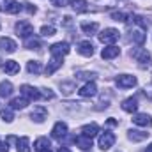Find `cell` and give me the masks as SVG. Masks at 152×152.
<instances>
[{"mask_svg": "<svg viewBox=\"0 0 152 152\" xmlns=\"http://www.w3.org/2000/svg\"><path fill=\"white\" fill-rule=\"evenodd\" d=\"M118 53H120V48L112 44V46H106V48H103V51H101V57H103L104 60H110V58L118 57Z\"/></svg>", "mask_w": 152, "mask_h": 152, "instance_id": "5bb4252c", "label": "cell"}, {"mask_svg": "<svg viewBox=\"0 0 152 152\" xmlns=\"http://www.w3.org/2000/svg\"><path fill=\"white\" fill-rule=\"evenodd\" d=\"M0 9L5 11V12H9V14H18V12L21 11V5H20V2H16V0H2Z\"/></svg>", "mask_w": 152, "mask_h": 152, "instance_id": "52a82bcc", "label": "cell"}, {"mask_svg": "<svg viewBox=\"0 0 152 152\" xmlns=\"http://www.w3.org/2000/svg\"><path fill=\"white\" fill-rule=\"evenodd\" d=\"M16 34L20 36V37H30L32 34H34V27H32V23L30 21H18L16 23Z\"/></svg>", "mask_w": 152, "mask_h": 152, "instance_id": "3957f363", "label": "cell"}, {"mask_svg": "<svg viewBox=\"0 0 152 152\" xmlns=\"http://www.w3.org/2000/svg\"><path fill=\"white\" fill-rule=\"evenodd\" d=\"M25 9H27L30 14H34V12H36V7H34L32 4H25Z\"/></svg>", "mask_w": 152, "mask_h": 152, "instance_id": "d590c367", "label": "cell"}, {"mask_svg": "<svg viewBox=\"0 0 152 152\" xmlns=\"http://www.w3.org/2000/svg\"><path fill=\"white\" fill-rule=\"evenodd\" d=\"M16 143H18V152H30V140L27 136H21Z\"/></svg>", "mask_w": 152, "mask_h": 152, "instance_id": "83f0119b", "label": "cell"}, {"mask_svg": "<svg viewBox=\"0 0 152 152\" xmlns=\"http://www.w3.org/2000/svg\"><path fill=\"white\" fill-rule=\"evenodd\" d=\"M113 143H115V134H113V133L106 131V133H103V134L99 136V149H103V151H108V149H110Z\"/></svg>", "mask_w": 152, "mask_h": 152, "instance_id": "9c48e42d", "label": "cell"}, {"mask_svg": "<svg viewBox=\"0 0 152 152\" xmlns=\"http://www.w3.org/2000/svg\"><path fill=\"white\" fill-rule=\"evenodd\" d=\"M62 88H64V94H71L75 88V83H62Z\"/></svg>", "mask_w": 152, "mask_h": 152, "instance_id": "836d02e7", "label": "cell"}, {"mask_svg": "<svg viewBox=\"0 0 152 152\" xmlns=\"http://www.w3.org/2000/svg\"><path fill=\"white\" fill-rule=\"evenodd\" d=\"M118 37H120V34H118V30H115V28H104V30L99 34V41L104 42V44L115 42Z\"/></svg>", "mask_w": 152, "mask_h": 152, "instance_id": "8992f818", "label": "cell"}, {"mask_svg": "<svg viewBox=\"0 0 152 152\" xmlns=\"http://www.w3.org/2000/svg\"><path fill=\"white\" fill-rule=\"evenodd\" d=\"M20 90H21L23 97H27L28 101H37V99H41V92H39L37 88L30 87V85H21Z\"/></svg>", "mask_w": 152, "mask_h": 152, "instance_id": "ba28073f", "label": "cell"}, {"mask_svg": "<svg viewBox=\"0 0 152 152\" xmlns=\"http://www.w3.org/2000/svg\"><path fill=\"white\" fill-rule=\"evenodd\" d=\"M122 110L127 112V113L136 112V110H138V101H136V97H127V99H124V101H122Z\"/></svg>", "mask_w": 152, "mask_h": 152, "instance_id": "2e32d148", "label": "cell"}, {"mask_svg": "<svg viewBox=\"0 0 152 152\" xmlns=\"http://www.w3.org/2000/svg\"><path fill=\"white\" fill-rule=\"evenodd\" d=\"M0 64H2V60H0Z\"/></svg>", "mask_w": 152, "mask_h": 152, "instance_id": "b9f144b4", "label": "cell"}, {"mask_svg": "<svg viewBox=\"0 0 152 152\" xmlns=\"http://www.w3.org/2000/svg\"><path fill=\"white\" fill-rule=\"evenodd\" d=\"M76 51L80 55H83V57H92L94 55V44L90 41H81V42H78Z\"/></svg>", "mask_w": 152, "mask_h": 152, "instance_id": "30bf717a", "label": "cell"}, {"mask_svg": "<svg viewBox=\"0 0 152 152\" xmlns=\"http://www.w3.org/2000/svg\"><path fill=\"white\" fill-rule=\"evenodd\" d=\"M4 71L7 75H16V73H20V64L16 60H7L5 66H4Z\"/></svg>", "mask_w": 152, "mask_h": 152, "instance_id": "603a6c76", "label": "cell"}, {"mask_svg": "<svg viewBox=\"0 0 152 152\" xmlns=\"http://www.w3.org/2000/svg\"><path fill=\"white\" fill-rule=\"evenodd\" d=\"M57 152H71V151H69L67 147H60V149H58V151H57Z\"/></svg>", "mask_w": 152, "mask_h": 152, "instance_id": "ab89813d", "label": "cell"}, {"mask_svg": "<svg viewBox=\"0 0 152 152\" xmlns=\"http://www.w3.org/2000/svg\"><path fill=\"white\" fill-rule=\"evenodd\" d=\"M30 101L27 99V97H14V99H11V108L12 110H23V108H27V104H28Z\"/></svg>", "mask_w": 152, "mask_h": 152, "instance_id": "ffe728a7", "label": "cell"}, {"mask_svg": "<svg viewBox=\"0 0 152 152\" xmlns=\"http://www.w3.org/2000/svg\"><path fill=\"white\" fill-rule=\"evenodd\" d=\"M112 18H113L115 21H127L129 20V14H126V12H112Z\"/></svg>", "mask_w": 152, "mask_h": 152, "instance_id": "d6a6232c", "label": "cell"}, {"mask_svg": "<svg viewBox=\"0 0 152 152\" xmlns=\"http://www.w3.org/2000/svg\"><path fill=\"white\" fill-rule=\"evenodd\" d=\"M16 42L12 41V39H9V37H2L0 39V50L2 51H5V53H14L16 51Z\"/></svg>", "mask_w": 152, "mask_h": 152, "instance_id": "4fadbf2b", "label": "cell"}, {"mask_svg": "<svg viewBox=\"0 0 152 152\" xmlns=\"http://www.w3.org/2000/svg\"><path fill=\"white\" fill-rule=\"evenodd\" d=\"M64 25H66V27H71V25H73V18H71V16H66V18H64Z\"/></svg>", "mask_w": 152, "mask_h": 152, "instance_id": "8d00e7d4", "label": "cell"}, {"mask_svg": "<svg viewBox=\"0 0 152 152\" xmlns=\"http://www.w3.org/2000/svg\"><path fill=\"white\" fill-rule=\"evenodd\" d=\"M81 30L87 34V36H92V34H96L97 30H99V25L94 21V23H81Z\"/></svg>", "mask_w": 152, "mask_h": 152, "instance_id": "484cf974", "label": "cell"}, {"mask_svg": "<svg viewBox=\"0 0 152 152\" xmlns=\"http://www.w3.org/2000/svg\"><path fill=\"white\" fill-rule=\"evenodd\" d=\"M78 94H80L81 97H94V96L97 94V87H96L94 81H88V83H85V85L78 90Z\"/></svg>", "mask_w": 152, "mask_h": 152, "instance_id": "8fae6325", "label": "cell"}, {"mask_svg": "<svg viewBox=\"0 0 152 152\" xmlns=\"http://www.w3.org/2000/svg\"><path fill=\"white\" fill-rule=\"evenodd\" d=\"M0 117H2V120H5V122H12V118H14L12 108H2V110H0Z\"/></svg>", "mask_w": 152, "mask_h": 152, "instance_id": "4dcf8cb0", "label": "cell"}, {"mask_svg": "<svg viewBox=\"0 0 152 152\" xmlns=\"http://www.w3.org/2000/svg\"><path fill=\"white\" fill-rule=\"evenodd\" d=\"M145 138H149V133H143V131H138V129L129 131V140H133V142H142Z\"/></svg>", "mask_w": 152, "mask_h": 152, "instance_id": "cb8c5ba5", "label": "cell"}, {"mask_svg": "<svg viewBox=\"0 0 152 152\" xmlns=\"http://www.w3.org/2000/svg\"><path fill=\"white\" fill-rule=\"evenodd\" d=\"M0 152H9V147H7V143H2V142H0Z\"/></svg>", "mask_w": 152, "mask_h": 152, "instance_id": "74e56055", "label": "cell"}, {"mask_svg": "<svg viewBox=\"0 0 152 152\" xmlns=\"http://www.w3.org/2000/svg\"><path fill=\"white\" fill-rule=\"evenodd\" d=\"M133 122H134L136 126H143V127H151L152 126V118H151V115H147V113L134 115V117H133Z\"/></svg>", "mask_w": 152, "mask_h": 152, "instance_id": "9a60e30c", "label": "cell"}, {"mask_svg": "<svg viewBox=\"0 0 152 152\" xmlns=\"http://www.w3.org/2000/svg\"><path fill=\"white\" fill-rule=\"evenodd\" d=\"M36 152H51V143L48 138H39L36 142Z\"/></svg>", "mask_w": 152, "mask_h": 152, "instance_id": "d6986e66", "label": "cell"}, {"mask_svg": "<svg viewBox=\"0 0 152 152\" xmlns=\"http://www.w3.org/2000/svg\"><path fill=\"white\" fill-rule=\"evenodd\" d=\"M131 57L136 60V62H140V66L142 67H145V66H149L151 64V55H149V51L147 50H143V48H136V50H133L131 51Z\"/></svg>", "mask_w": 152, "mask_h": 152, "instance_id": "7a4b0ae2", "label": "cell"}, {"mask_svg": "<svg viewBox=\"0 0 152 152\" xmlns=\"http://www.w3.org/2000/svg\"><path fill=\"white\" fill-rule=\"evenodd\" d=\"M30 117H32L36 122H42V120L48 117V112H46V108H44V106H36Z\"/></svg>", "mask_w": 152, "mask_h": 152, "instance_id": "44dd1931", "label": "cell"}, {"mask_svg": "<svg viewBox=\"0 0 152 152\" xmlns=\"http://www.w3.org/2000/svg\"><path fill=\"white\" fill-rule=\"evenodd\" d=\"M115 83H117L118 88H131V87L136 85V78L131 75H120V76H117Z\"/></svg>", "mask_w": 152, "mask_h": 152, "instance_id": "5b68a950", "label": "cell"}, {"mask_svg": "<svg viewBox=\"0 0 152 152\" xmlns=\"http://www.w3.org/2000/svg\"><path fill=\"white\" fill-rule=\"evenodd\" d=\"M60 66H62V57H53V58L50 60L48 67H46V75H53Z\"/></svg>", "mask_w": 152, "mask_h": 152, "instance_id": "7402d4cb", "label": "cell"}, {"mask_svg": "<svg viewBox=\"0 0 152 152\" xmlns=\"http://www.w3.org/2000/svg\"><path fill=\"white\" fill-rule=\"evenodd\" d=\"M117 124H118V122H117L115 118H108V120H106V126H117Z\"/></svg>", "mask_w": 152, "mask_h": 152, "instance_id": "f35d334b", "label": "cell"}, {"mask_svg": "<svg viewBox=\"0 0 152 152\" xmlns=\"http://www.w3.org/2000/svg\"><path fill=\"white\" fill-rule=\"evenodd\" d=\"M145 152H152V143L149 145V147H147V151H145Z\"/></svg>", "mask_w": 152, "mask_h": 152, "instance_id": "60d3db41", "label": "cell"}, {"mask_svg": "<svg viewBox=\"0 0 152 152\" xmlns=\"http://www.w3.org/2000/svg\"><path fill=\"white\" fill-rule=\"evenodd\" d=\"M51 4H53L55 7H64V5L67 4V0H51Z\"/></svg>", "mask_w": 152, "mask_h": 152, "instance_id": "e575fe53", "label": "cell"}, {"mask_svg": "<svg viewBox=\"0 0 152 152\" xmlns=\"http://www.w3.org/2000/svg\"><path fill=\"white\" fill-rule=\"evenodd\" d=\"M76 145L81 149V151H88V149H92V138H87V136H76L75 138Z\"/></svg>", "mask_w": 152, "mask_h": 152, "instance_id": "ac0fdd59", "label": "cell"}, {"mask_svg": "<svg viewBox=\"0 0 152 152\" xmlns=\"http://www.w3.org/2000/svg\"><path fill=\"white\" fill-rule=\"evenodd\" d=\"M69 51H71V48H69L67 42H55V44L50 46V53H51L53 57H64V55H67Z\"/></svg>", "mask_w": 152, "mask_h": 152, "instance_id": "277c9868", "label": "cell"}, {"mask_svg": "<svg viewBox=\"0 0 152 152\" xmlns=\"http://www.w3.org/2000/svg\"><path fill=\"white\" fill-rule=\"evenodd\" d=\"M138 25V23H136ZM131 39H133V42L134 44H143L145 42V39H147V25H138V27H134L133 30H131Z\"/></svg>", "mask_w": 152, "mask_h": 152, "instance_id": "6da1fadb", "label": "cell"}, {"mask_svg": "<svg viewBox=\"0 0 152 152\" xmlns=\"http://www.w3.org/2000/svg\"><path fill=\"white\" fill-rule=\"evenodd\" d=\"M12 94V83L11 81H2L0 83V97H9Z\"/></svg>", "mask_w": 152, "mask_h": 152, "instance_id": "d4e9b609", "label": "cell"}, {"mask_svg": "<svg viewBox=\"0 0 152 152\" xmlns=\"http://www.w3.org/2000/svg\"><path fill=\"white\" fill-rule=\"evenodd\" d=\"M55 27H51V25H48V27H42L41 28V36H44V37H51V36H55Z\"/></svg>", "mask_w": 152, "mask_h": 152, "instance_id": "1f68e13d", "label": "cell"}, {"mask_svg": "<svg viewBox=\"0 0 152 152\" xmlns=\"http://www.w3.org/2000/svg\"><path fill=\"white\" fill-rule=\"evenodd\" d=\"M27 71H28L30 75H39V73L42 71V66H41V62H37V60H30V62L27 64Z\"/></svg>", "mask_w": 152, "mask_h": 152, "instance_id": "4316f807", "label": "cell"}, {"mask_svg": "<svg viewBox=\"0 0 152 152\" xmlns=\"http://www.w3.org/2000/svg\"><path fill=\"white\" fill-rule=\"evenodd\" d=\"M25 46H27V48H30V50H39V48H41V41L36 39L34 36H30V37L25 39Z\"/></svg>", "mask_w": 152, "mask_h": 152, "instance_id": "f546056e", "label": "cell"}, {"mask_svg": "<svg viewBox=\"0 0 152 152\" xmlns=\"http://www.w3.org/2000/svg\"><path fill=\"white\" fill-rule=\"evenodd\" d=\"M71 5H73V9H75L76 12H85L88 7V4H87V0H73L71 2Z\"/></svg>", "mask_w": 152, "mask_h": 152, "instance_id": "f1b7e54d", "label": "cell"}, {"mask_svg": "<svg viewBox=\"0 0 152 152\" xmlns=\"http://www.w3.org/2000/svg\"><path fill=\"white\" fill-rule=\"evenodd\" d=\"M97 133H99V126L97 124H87V126L81 127V134L87 136V138H94Z\"/></svg>", "mask_w": 152, "mask_h": 152, "instance_id": "e0dca14e", "label": "cell"}, {"mask_svg": "<svg viewBox=\"0 0 152 152\" xmlns=\"http://www.w3.org/2000/svg\"><path fill=\"white\" fill-rule=\"evenodd\" d=\"M66 134H67V124L57 122V124L53 126V129H51V136L57 138V140H60V138H64Z\"/></svg>", "mask_w": 152, "mask_h": 152, "instance_id": "7c38bea8", "label": "cell"}]
</instances>
